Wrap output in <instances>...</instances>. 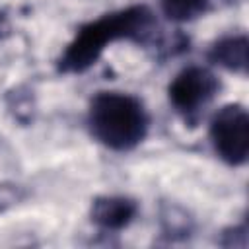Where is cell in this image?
Returning <instances> with one entry per match:
<instances>
[{
    "mask_svg": "<svg viewBox=\"0 0 249 249\" xmlns=\"http://www.w3.org/2000/svg\"><path fill=\"white\" fill-rule=\"evenodd\" d=\"M218 88L220 82L208 68L189 66L171 80L167 95L171 105L181 115L191 117L212 101V97L218 93Z\"/></svg>",
    "mask_w": 249,
    "mask_h": 249,
    "instance_id": "cell-4",
    "label": "cell"
},
{
    "mask_svg": "<svg viewBox=\"0 0 249 249\" xmlns=\"http://www.w3.org/2000/svg\"><path fill=\"white\" fill-rule=\"evenodd\" d=\"M249 41L245 35H231L216 41L210 49V60L230 72L245 74L249 60Z\"/></svg>",
    "mask_w": 249,
    "mask_h": 249,
    "instance_id": "cell-6",
    "label": "cell"
},
{
    "mask_svg": "<svg viewBox=\"0 0 249 249\" xmlns=\"http://www.w3.org/2000/svg\"><path fill=\"white\" fill-rule=\"evenodd\" d=\"M214 152L230 165H243L249 154V115L239 103L218 109L210 121Z\"/></svg>",
    "mask_w": 249,
    "mask_h": 249,
    "instance_id": "cell-3",
    "label": "cell"
},
{
    "mask_svg": "<svg viewBox=\"0 0 249 249\" xmlns=\"http://www.w3.org/2000/svg\"><path fill=\"white\" fill-rule=\"evenodd\" d=\"M136 214V202L126 196H97L91 204V222L103 230L117 231L126 228Z\"/></svg>",
    "mask_w": 249,
    "mask_h": 249,
    "instance_id": "cell-5",
    "label": "cell"
},
{
    "mask_svg": "<svg viewBox=\"0 0 249 249\" xmlns=\"http://www.w3.org/2000/svg\"><path fill=\"white\" fill-rule=\"evenodd\" d=\"M88 124L97 142L115 152L134 150L148 134L144 103L123 91H99L89 101Z\"/></svg>",
    "mask_w": 249,
    "mask_h": 249,
    "instance_id": "cell-2",
    "label": "cell"
},
{
    "mask_svg": "<svg viewBox=\"0 0 249 249\" xmlns=\"http://www.w3.org/2000/svg\"><path fill=\"white\" fill-rule=\"evenodd\" d=\"M160 4L163 16L177 23L193 21L208 10V0H160Z\"/></svg>",
    "mask_w": 249,
    "mask_h": 249,
    "instance_id": "cell-7",
    "label": "cell"
},
{
    "mask_svg": "<svg viewBox=\"0 0 249 249\" xmlns=\"http://www.w3.org/2000/svg\"><path fill=\"white\" fill-rule=\"evenodd\" d=\"M154 27L152 12L146 6H130L80 27L58 60V68L66 74L86 72L97 62L105 47L119 39L144 41Z\"/></svg>",
    "mask_w": 249,
    "mask_h": 249,
    "instance_id": "cell-1",
    "label": "cell"
}]
</instances>
